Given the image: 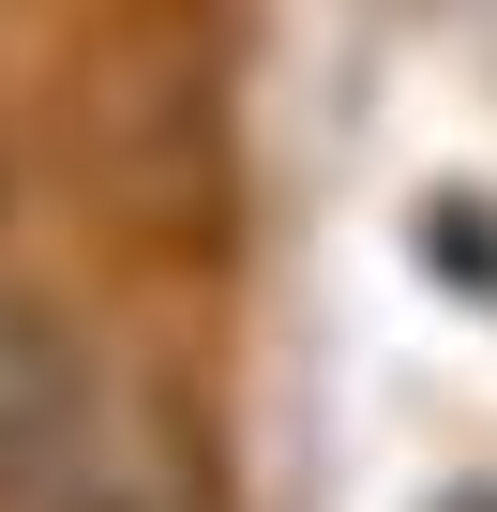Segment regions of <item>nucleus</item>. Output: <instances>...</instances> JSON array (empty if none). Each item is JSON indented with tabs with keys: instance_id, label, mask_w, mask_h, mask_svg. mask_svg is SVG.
Masks as SVG:
<instances>
[{
	"instance_id": "f257e3e1",
	"label": "nucleus",
	"mask_w": 497,
	"mask_h": 512,
	"mask_svg": "<svg viewBox=\"0 0 497 512\" xmlns=\"http://www.w3.org/2000/svg\"><path fill=\"white\" fill-rule=\"evenodd\" d=\"M76 407H91V362H76L46 317H0V497L46 482V452L76 437Z\"/></svg>"
}]
</instances>
